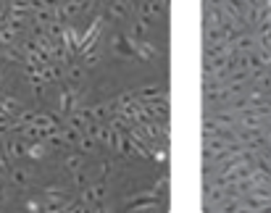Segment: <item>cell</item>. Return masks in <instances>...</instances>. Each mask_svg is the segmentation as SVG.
<instances>
[{
	"label": "cell",
	"mask_w": 271,
	"mask_h": 213,
	"mask_svg": "<svg viewBox=\"0 0 271 213\" xmlns=\"http://www.w3.org/2000/svg\"><path fill=\"white\" fill-rule=\"evenodd\" d=\"M0 203H3V195H0Z\"/></svg>",
	"instance_id": "1"
}]
</instances>
